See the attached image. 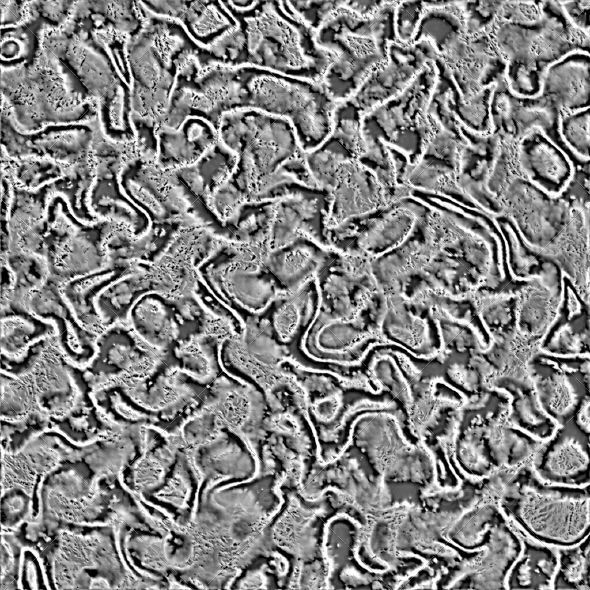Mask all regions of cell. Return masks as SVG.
I'll return each mask as SVG.
<instances>
[{"instance_id": "obj_1", "label": "cell", "mask_w": 590, "mask_h": 590, "mask_svg": "<svg viewBox=\"0 0 590 590\" xmlns=\"http://www.w3.org/2000/svg\"><path fill=\"white\" fill-rule=\"evenodd\" d=\"M238 25L209 47L215 65L253 66L294 78L321 81L331 55L288 1L224 2Z\"/></svg>"}, {"instance_id": "obj_2", "label": "cell", "mask_w": 590, "mask_h": 590, "mask_svg": "<svg viewBox=\"0 0 590 590\" xmlns=\"http://www.w3.org/2000/svg\"><path fill=\"white\" fill-rule=\"evenodd\" d=\"M218 136L237 157L229 179L248 202L319 189L288 120L254 110L228 112L220 118Z\"/></svg>"}, {"instance_id": "obj_3", "label": "cell", "mask_w": 590, "mask_h": 590, "mask_svg": "<svg viewBox=\"0 0 590 590\" xmlns=\"http://www.w3.org/2000/svg\"><path fill=\"white\" fill-rule=\"evenodd\" d=\"M336 103L321 81L253 66L231 67L228 112L254 110L288 120L305 152L330 135Z\"/></svg>"}, {"instance_id": "obj_4", "label": "cell", "mask_w": 590, "mask_h": 590, "mask_svg": "<svg viewBox=\"0 0 590 590\" xmlns=\"http://www.w3.org/2000/svg\"><path fill=\"white\" fill-rule=\"evenodd\" d=\"M345 2L315 31L316 44L331 55L321 83L336 103L356 93L385 60L389 42L396 40L397 1H387L376 14L367 17L349 10Z\"/></svg>"}, {"instance_id": "obj_5", "label": "cell", "mask_w": 590, "mask_h": 590, "mask_svg": "<svg viewBox=\"0 0 590 590\" xmlns=\"http://www.w3.org/2000/svg\"><path fill=\"white\" fill-rule=\"evenodd\" d=\"M436 60L399 95L362 115L364 153L384 155L386 147H391L404 153L411 164L420 158L434 129L428 108L439 79Z\"/></svg>"}, {"instance_id": "obj_6", "label": "cell", "mask_w": 590, "mask_h": 590, "mask_svg": "<svg viewBox=\"0 0 590 590\" xmlns=\"http://www.w3.org/2000/svg\"><path fill=\"white\" fill-rule=\"evenodd\" d=\"M436 59L437 53L427 40L408 44L393 40L388 44L385 60L348 100L364 114L399 95Z\"/></svg>"}, {"instance_id": "obj_7", "label": "cell", "mask_w": 590, "mask_h": 590, "mask_svg": "<svg viewBox=\"0 0 590 590\" xmlns=\"http://www.w3.org/2000/svg\"><path fill=\"white\" fill-rule=\"evenodd\" d=\"M437 60L448 73L462 101L496 85L504 76L505 63L489 33H466L438 55Z\"/></svg>"}, {"instance_id": "obj_8", "label": "cell", "mask_w": 590, "mask_h": 590, "mask_svg": "<svg viewBox=\"0 0 590 590\" xmlns=\"http://www.w3.org/2000/svg\"><path fill=\"white\" fill-rule=\"evenodd\" d=\"M390 204L389 196L370 168L357 159L344 162L329 192L327 228H336Z\"/></svg>"}, {"instance_id": "obj_9", "label": "cell", "mask_w": 590, "mask_h": 590, "mask_svg": "<svg viewBox=\"0 0 590 590\" xmlns=\"http://www.w3.org/2000/svg\"><path fill=\"white\" fill-rule=\"evenodd\" d=\"M558 111L544 97H519L501 79L490 99L492 133L514 142L535 129L557 128Z\"/></svg>"}, {"instance_id": "obj_10", "label": "cell", "mask_w": 590, "mask_h": 590, "mask_svg": "<svg viewBox=\"0 0 590 590\" xmlns=\"http://www.w3.org/2000/svg\"><path fill=\"white\" fill-rule=\"evenodd\" d=\"M515 163L520 176L549 192H560L576 173L569 155L540 129L515 143Z\"/></svg>"}, {"instance_id": "obj_11", "label": "cell", "mask_w": 590, "mask_h": 590, "mask_svg": "<svg viewBox=\"0 0 590 590\" xmlns=\"http://www.w3.org/2000/svg\"><path fill=\"white\" fill-rule=\"evenodd\" d=\"M559 112L589 107V51H575L549 65L542 77L541 94Z\"/></svg>"}, {"instance_id": "obj_12", "label": "cell", "mask_w": 590, "mask_h": 590, "mask_svg": "<svg viewBox=\"0 0 590 590\" xmlns=\"http://www.w3.org/2000/svg\"><path fill=\"white\" fill-rule=\"evenodd\" d=\"M415 41L427 40L437 57L452 43L466 34L465 13L461 2H424Z\"/></svg>"}, {"instance_id": "obj_13", "label": "cell", "mask_w": 590, "mask_h": 590, "mask_svg": "<svg viewBox=\"0 0 590 590\" xmlns=\"http://www.w3.org/2000/svg\"><path fill=\"white\" fill-rule=\"evenodd\" d=\"M589 110L559 112L557 120L560 141L583 163L589 161Z\"/></svg>"}, {"instance_id": "obj_14", "label": "cell", "mask_w": 590, "mask_h": 590, "mask_svg": "<svg viewBox=\"0 0 590 590\" xmlns=\"http://www.w3.org/2000/svg\"><path fill=\"white\" fill-rule=\"evenodd\" d=\"M348 319L322 318L319 328L316 330V341L320 347L330 350H343L356 339L355 328L347 324Z\"/></svg>"}, {"instance_id": "obj_15", "label": "cell", "mask_w": 590, "mask_h": 590, "mask_svg": "<svg viewBox=\"0 0 590 590\" xmlns=\"http://www.w3.org/2000/svg\"><path fill=\"white\" fill-rule=\"evenodd\" d=\"M424 8V2L397 1L394 10L396 40L406 44L414 42Z\"/></svg>"}, {"instance_id": "obj_16", "label": "cell", "mask_w": 590, "mask_h": 590, "mask_svg": "<svg viewBox=\"0 0 590 590\" xmlns=\"http://www.w3.org/2000/svg\"><path fill=\"white\" fill-rule=\"evenodd\" d=\"M313 263H315L312 253L307 249H294L282 256L270 261V269L275 275L286 284H290L295 279V276L302 274L304 277L308 269L312 270Z\"/></svg>"}, {"instance_id": "obj_17", "label": "cell", "mask_w": 590, "mask_h": 590, "mask_svg": "<svg viewBox=\"0 0 590 590\" xmlns=\"http://www.w3.org/2000/svg\"><path fill=\"white\" fill-rule=\"evenodd\" d=\"M345 1H288L292 13L316 31Z\"/></svg>"}, {"instance_id": "obj_18", "label": "cell", "mask_w": 590, "mask_h": 590, "mask_svg": "<svg viewBox=\"0 0 590 590\" xmlns=\"http://www.w3.org/2000/svg\"><path fill=\"white\" fill-rule=\"evenodd\" d=\"M300 317V309L293 300L286 301L279 307L274 316V327L282 340H288L293 335Z\"/></svg>"}, {"instance_id": "obj_19", "label": "cell", "mask_w": 590, "mask_h": 590, "mask_svg": "<svg viewBox=\"0 0 590 590\" xmlns=\"http://www.w3.org/2000/svg\"><path fill=\"white\" fill-rule=\"evenodd\" d=\"M589 1H559L562 13L570 26L589 35Z\"/></svg>"}, {"instance_id": "obj_20", "label": "cell", "mask_w": 590, "mask_h": 590, "mask_svg": "<svg viewBox=\"0 0 590 590\" xmlns=\"http://www.w3.org/2000/svg\"><path fill=\"white\" fill-rule=\"evenodd\" d=\"M387 1H346V7L359 16L376 14Z\"/></svg>"}]
</instances>
